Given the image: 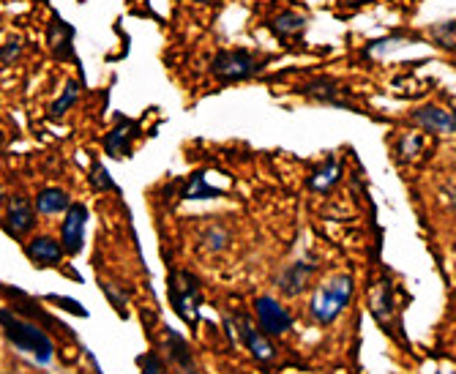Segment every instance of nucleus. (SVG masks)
Here are the masks:
<instances>
[{
    "label": "nucleus",
    "instance_id": "423d86ee",
    "mask_svg": "<svg viewBox=\"0 0 456 374\" xmlns=\"http://www.w3.org/2000/svg\"><path fill=\"white\" fill-rule=\"evenodd\" d=\"M235 334H238L240 345H243L248 353H252V358H255V361L268 363V361H273V358H276V347L271 345L268 334H265V330H263L252 317L243 314V312H238V314H235Z\"/></svg>",
    "mask_w": 456,
    "mask_h": 374
},
{
    "label": "nucleus",
    "instance_id": "a211bd4d",
    "mask_svg": "<svg viewBox=\"0 0 456 374\" xmlns=\"http://www.w3.org/2000/svg\"><path fill=\"white\" fill-rule=\"evenodd\" d=\"M342 178V167L334 161V159H328V164H322L320 170H314L312 175H309V189H314V191H328L330 186H334L337 181Z\"/></svg>",
    "mask_w": 456,
    "mask_h": 374
},
{
    "label": "nucleus",
    "instance_id": "f03ea898",
    "mask_svg": "<svg viewBox=\"0 0 456 374\" xmlns=\"http://www.w3.org/2000/svg\"><path fill=\"white\" fill-rule=\"evenodd\" d=\"M353 276L347 273H337L330 276L328 281H322L314 293H312V301H309V314L317 325H330L334 322L345 306L350 304L353 298Z\"/></svg>",
    "mask_w": 456,
    "mask_h": 374
},
{
    "label": "nucleus",
    "instance_id": "b1692460",
    "mask_svg": "<svg viewBox=\"0 0 456 374\" xmlns=\"http://www.w3.org/2000/svg\"><path fill=\"white\" fill-rule=\"evenodd\" d=\"M140 371H142V374H170V369L164 366V361H161L156 353H145V355L140 358Z\"/></svg>",
    "mask_w": 456,
    "mask_h": 374
},
{
    "label": "nucleus",
    "instance_id": "c85d7f7f",
    "mask_svg": "<svg viewBox=\"0 0 456 374\" xmlns=\"http://www.w3.org/2000/svg\"><path fill=\"white\" fill-rule=\"evenodd\" d=\"M4 148H6V134L0 132V153H4Z\"/></svg>",
    "mask_w": 456,
    "mask_h": 374
},
{
    "label": "nucleus",
    "instance_id": "20e7f679",
    "mask_svg": "<svg viewBox=\"0 0 456 374\" xmlns=\"http://www.w3.org/2000/svg\"><path fill=\"white\" fill-rule=\"evenodd\" d=\"M170 301L178 312V317L189 325L197 322V312L202 304V289L200 281L189 271H173L170 273Z\"/></svg>",
    "mask_w": 456,
    "mask_h": 374
},
{
    "label": "nucleus",
    "instance_id": "c756f323",
    "mask_svg": "<svg viewBox=\"0 0 456 374\" xmlns=\"http://www.w3.org/2000/svg\"><path fill=\"white\" fill-rule=\"evenodd\" d=\"M197 4H216V0H197Z\"/></svg>",
    "mask_w": 456,
    "mask_h": 374
},
{
    "label": "nucleus",
    "instance_id": "aec40b11",
    "mask_svg": "<svg viewBox=\"0 0 456 374\" xmlns=\"http://www.w3.org/2000/svg\"><path fill=\"white\" fill-rule=\"evenodd\" d=\"M222 191L208 186V181H205V173H194L189 186L183 189V199H211V197H219Z\"/></svg>",
    "mask_w": 456,
    "mask_h": 374
},
{
    "label": "nucleus",
    "instance_id": "6e6552de",
    "mask_svg": "<svg viewBox=\"0 0 456 374\" xmlns=\"http://www.w3.org/2000/svg\"><path fill=\"white\" fill-rule=\"evenodd\" d=\"M4 227L12 238H25L33 227H36V205L25 197V194H14L9 199L6 216H4Z\"/></svg>",
    "mask_w": 456,
    "mask_h": 374
},
{
    "label": "nucleus",
    "instance_id": "f8f14e48",
    "mask_svg": "<svg viewBox=\"0 0 456 374\" xmlns=\"http://www.w3.org/2000/svg\"><path fill=\"white\" fill-rule=\"evenodd\" d=\"M25 255L36 268H53L63 260V246L61 240L50 238V235H36L28 246H25Z\"/></svg>",
    "mask_w": 456,
    "mask_h": 374
},
{
    "label": "nucleus",
    "instance_id": "7c9ffc66",
    "mask_svg": "<svg viewBox=\"0 0 456 374\" xmlns=\"http://www.w3.org/2000/svg\"><path fill=\"white\" fill-rule=\"evenodd\" d=\"M440 374H456V371H440Z\"/></svg>",
    "mask_w": 456,
    "mask_h": 374
},
{
    "label": "nucleus",
    "instance_id": "1a4fd4ad",
    "mask_svg": "<svg viewBox=\"0 0 456 374\" xmlns=\"http://www.w3.org/2000/svg\"><path fill=\"white\" fill-rule=\"evenodd\" d=\"M304 96L320 102V104H334V107H347L353 110L350 99H347V88H342L337 79H330V77H314V79H306L301 82V88H298Z\"/></svg>",
    "mask_w": 456,
    "mask_h": 374
},
{
    "label": "nucleus",
    "instance_id": "bb28decb",
    "mask_svg": "<svg viewBox=\"0 0 456 374\" xmlns=\"http://www.w3.org/2000/svg\"><path fill=\"white\" fill-rule=\"evenodd\" d=\"M443 199L453 207V211H456V181H451L448 186H445V191H443Z\"/></svg>",
    "mask_w": 456,
    "mask_h": 374
},
{
    "label": "nucleus",
    "instance_id": "9d476101",
    "mask_svg": "<svg viewBox=\"0 0 456 374\" xmlns=\"http://www.w3.org/2000/svg\"><path fill=\"white\" fill-rule=\"evenodd\" d=\"M410 118H412V123H416V126H421L429 134H440V137L456 134V112H451L445 107L427 104V107H419Z\"/></svg>",
    "mask_w": 456,
    "mask_h": 374
},
{
    "label": "nucleus",
    "instance_id": "2eb2a0df",
    "mask_svg": "<svg viewBox=\"0 0 456 374\" xmlns=\"http://www.w3.org/2000/svg\"><path fill=\"white\" fill-rule=\"evenodd\" d=\"M33 205H36V214H41V216H55V214H66L69 211L71 199H69V191H63L58 186H47V189H41L36 194V202Z\"/></svg>",
    "mask_w": 456,
    "mask_h": 374
},
{
    "label": "nucleus",
    "instance_id": "5701e85b",
    "mask_svg": "<svg viewBox=\"0 0 456 374\" xmlns=\"http://www.w3.org/2000/svg\"><path fill=\"white\" fill-rule=\"evenodd\" d=\"M227 240H230V235L222 224H214L208 232H205V246H208L211 252H222V248L227 246Z\"/></svg>",
    "mask_w": 456,
    "mask_h": 374
},
{
    "label": "nucleus",
    "instance_id": "a878e982",
    "mask_svg": "<svg viewBox=\"0 0 456 374\" xmlns=\"http://www.w3.org/2000/svg\"><path fill=\"white\" fill-rule=\"evenodd\" d=\"M91 183H94L96 189H112V178H110V173L102 167V164H96V167H94V173H91Z\"/></svg>",
    "mask_w": 456,
    "mask_h": 374
},
{
    "label": "nucleus",
    "instance_id": "393cba45",
    "mask_svg": "<svg viewBox=\"0 0 456 374\" xmlns=\"http://www.w3.org/2000/svg\"><path fill=\"white\" fill-rule=\"evenodd\" d=\"M20 55H22V41H20V38H12L9 45H6L4 50H0V61H4L6 66H12Z\"/></svg>",
    "mask_w": 456,
    "mask_h": 374
},
{
    "label": "nucleus",
    "instance_id": "f3484780",
    "mask_svg": "<svg viewBox=\"0 0 456 374\" xmlns=\"http://www.w3.org/2000/svg\"><path fill=\"white\" fill-rule=\"evenodd\" d=\"M271 30H273L279 38L301 36V33L306 30V17H304V14H296V12H281V14L271 22Z\"/></svg>",
    "mask_w": 456,
    "mask_h": 374
},
{
    "label": "nucleus",
    "instance_id": "412c9836",
    "mask_svg": "<svg viewBox=\"0 0 456 374\" xmlns=\"http://www.w3.org/2000/svg\"><path fill=\"white\" fill-rule=\"evenodd\" d=\"M421 150H424V137H421V134H404V137L396 142V156H399L402 161L419 159Z\"/></svg>",
    "mask_w": 456,
    "mask_h": 374
},
{
    "label": "nucleus",
    "instance_id": "f257e3e1",
    "mask_svg": "<svg viewBox=\"0 0 456 374\" xmlns=\"http://www.w3.org/2000/svg\"><path fill=\"white\" fill-rule=\"evenodd\" d=\"M0 325H4V334L6 339L22 350V353H30L38 363H50L53 355H55V342L50 339L47 330H41L36 322H28L17 314H12L9 309H0Z\"/></svg>",
    "mask_w": 456,
    "mask_h": 374
},
{
    "label": "nucleus",
    "instance_id": "9b49d317",
    "mask_svg": "<svg viewBox=\"0 0 456 374\" xmlns=\"http://www.w3.org/2000/svg\"><path fill=\"white\" fill-rule=\"evenodd\" d=\"M314 271H317V263H314V260H296V263H289V265L281 271L276 287L281 289V296H287V298H298V296L304 293V289L309 287Z\"/></svg>",
    "mask_w": 456,
    "mask_h": 374
},
{
    "label": "nucleus",
    "instance_id": "4be33fe9",
    "mask_svg": "<svg viewBox=\"0 0 456 374\" xmlns=\"http://www.w3.org/2000/svg\"><path fill=\"white\" fill-rule=\"evenodd\" d=\"M77 99H79V88H77V82H69V85L63 88V96L53 104V110H50V115L53 118H61V115H66L74 104H77Z\"/></svg>",
    "mask_w": 456,
    "mask_h": 374
},
{
    "label": "nucleus",
    "instance_id": "4468645a",
    "mask_svg": "<svg viewBox=\"0 0 456 374\" xmlns=\"http://www.w3.org/2000/svg\"><path fill=\"white\" fill-rule=\"evenodd\" d=\"M137 137V123L134 120H126V118H120L118 120V126L107 134L104 140V148L110 156L120 159V156H126L132 150V140Z\"/></svg>",
    "mask_w": 456,
    "mask_h": 374
},
{
    "label": "nucleus",
    "instance_id": "0eeeda50",
    "mask_svg": "<svg viewBox=\"0 0 456 374\" xmlns=\"http://www.w3.org/2000/svg\"><path fill=\"white\" fill-rule=\"evenodd\" d=\"M86 227H88V207L82 202H71L61 224V246L66 255L74 257L82 252V246H86Z\"/></svg>",
    "mask_w": 456,
    "mask_h": 374
},
{
    "label": "nucleus",
    "instance_id": "6ab92c4d",
    "mask_svg": "<svg viewBox=\"0 0 456 374\" xmlns=\"http://www.w3.org/2000/svg\"><path fill=\"white\" fill-rule=\"evenodd\" d=\"M371 312H375V317L380 322H386V317L394 312V287L391 281H380L375 296H371Z\"/></svg>",
    "mask_w": 456,
    "mask_h": 374
},
{
    "label": "nucleus",
    "instance_id": "7ed1b4c3",
    "mask_svg": "<svg viewBox=\"0 0 456 374\" xmlns=\"http://www.w3.org/2000/svg\"><path fill=\"white\" fill-rule=\"evenodd\" d=\"M268 63V55L263 53H252V50H222L216 53L214 63H211V74L230 85V82H243L257 77Z\"/></svg>",
    "mask_w": 456,
    "mask_h": 374
},
{
    "label": "nucleus",
    "instance_id": "ddd939ff",
    "mask_svg": "<svg viewBox=\"0 0 456 374\" xmlns=\"http://www.w3.org/2000/svg\"><path fill=\"white\" fill-rule=\"evenodd\" d=\"M164 350H167V358H170V366L175 374H197L194 353L181 334H175V330H164Z\"/></svg>",
    "mask_w": 456,
    "mask_h": 374
},
{
    "label": "nucleus",
    "instance_id": "dca6fc26",
    "mask_svg": "<svg viewBox=\"0 0 456 374\" xmlns=\"http://www.w3.org/2000/svg\"><path fill=\"white\" fill-rule=\"evenodd\" d=\"M71 38H74V30L61 22V20H53L50 30H47V41H50V47L55 53L58 61H74V45H71Z\"/></svg>",
    "mask_w": 456,
    "mask_h": 374
},
{
    "label": "nucleus",
    "instance_id": "cd10ccee",
    "mask_svg": "<svg viewBox=\"0 0 456 374\" xmlns=\"http://www.w3.org/2000/svg\"><path fill=\"white\" fill-rule=\"evenodd\" d=\"M339 4H345V6H363L366 0H339Z\"/></svg>",
    "mask_w": 456,
    "mask_h": 374
},
{
    "label": "nucleus",
    "instance_id": "39448f33",
    "mask_svg": "<svg viewBox=\"0 0 456 374\" xmlns=\"http://www.w3.org/2000/svg\"><path fill=\"white\" fill-rule=\"evenodd\" d=\"M255 317H257V325L265 330L268 337H287L289 330H293V325H296L293 312H289L273 296H260L255 301Z\"/></svg>",
    "mask_w": 456,
    "mask_h": 374
}]
</instances>
